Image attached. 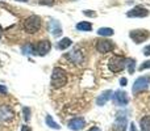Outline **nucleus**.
<instances>
[{
	"instance_id": "obj_10",
	"label": "nucleus",
	"mask_w": 150,
	"mask_h": 131,
	"mask_svg": "<svg viewBox=\"0 0 150 131\" xmlns=\"http://www.w3.org/2000/svg\"><path fill=\"white\" fill-rule=\"evenodd\" d=\"M67 126H69V129H70V130L79 131V130L84 129L86 121H84V118H82V117H75V118H73L71 121H69Z\"/></svg>"
},
{
	"instance_id": "obj_23",
	"label": "nucleus",
	"mask_w": 150,
	"mask_h": 131,
	"mask_svg": "<svg viewBox=\"0 0 150 131\" xmlns=\"http://www.w3.org/2000/svg\"><path fill=\"white\" fill-rule=\"evenodd\" d=\"M146 68H150V60H146V62H144L140 66V71H144V69Z\"/></svg>"
},
{
	"instance_id": "obj_18",
	"label": "nucleus",
	"mask_w": 150,
	"mask_h": 131,
	"mask_svg": "<svg viewBox=\"0 0 150 131\" xmlns=\"http://www.w3.org/2000/svg\"><path fill=\"white\" fill-rule=\"evenodd\" d=\"M141 131H150V116H145L140 121Z\"/></svg>"
},
{
	"instance_id": "obj_3",
	"label": "nucleus",
	"mask_w": 150,
	"mask_h": 131,
	"mask_svg": "<svg viewBox=\"0 0 150 131\" xmlns=\"http://www.w3.org/2000/svg\"><path fill=\"white\" fill-rule=\"evenodd\" d=\"M108 67L113 74H119V72L124 71L125 67H127V58L115 55L108 60Z\"/></svg>"
},
{
	"instance_id": "obj_13",
	"label": "nucleus",
	"mask_w": 150,
	"mask_h": 131,
	"mask_svg": "<svg viewBox=\"0 0 150 131\" xmlns=\"http://www.w3.org/2000/svg\"><path fill=\"white\" fill-rule=\"evenodd\" d=\"M112 95H113V92H112V90H104V92L98 97V100H96V104H98L99 106L105 105V104L108 102L109 100H111Z\"/></svg>"
},
{
	"instance_id": "obj_29",
	"label": "nucleus",
	"mask_w": 150,
	"mask_h": 131,
	"mask_svg": "<svg viewBox=\"0 0 150 131\" xmlns=\"http://www.w3.org/2000/svg\"><path fill=\"white\" fill-rule=\"evenodd\" d=\"M130 131H137V129H136V125H134V123L130 125Z\"/></svg>"
},
{
	"instance_id": "obj_33",
	"label": "nucleus",
	"mask_w": 150,
	"mask_h": 131,
	"mask_svg": "<svg viewBox=\"0 0 150 131\" xmlns=\"http://www.w3.org/2000/svg\"><path fill=\"white\" fill-rule=\"evenodd\" d=\"M17 1H28V0H17Z\"/></svg>"
},
{
	"instance_id": "obj_7",
	"label": "nucleus",
	"mask_w": 150,
	"mask_h": 131,
	"mask_svg": "<svg viewBox=\"0 0 150 131\" xmlns=\"http://www.w3.org/2000/svg\"><path fill=\"white\" fill-rule=\"evenodd\" d=\"M148 87H149V79L148 77H138V79L134 81V84H133V89L132 90H133L134 95H137V93L145 90Z\"/></svg>"
},
{
	"instance_id": "obj_27",
	"label": "nucleus",
	"mask_w": 150,
	"mask_h": 131,
	"mask_svg": "<svg viewBox=\"0 0 150 131\" xmlns=\"http://www.w3.org/2000/svg\"><path fill=\"white\" fill-rule=\"evenodd\" d=\"M127 83H128V80L125 79V77H122V79L120 80V84H121L122 87H125V85H127Z\"/></svg>"
},
{
	"instance_id": "obj_17",
	"label": "nucleus",
	"mask_w": 150,
	"mask_h": 131,
	"mask_svg": "<svg viewBox=\"0 0 150 131\" xmlns=\"http://www.w3.org/2000/svg\"><path fill=\"white\" fill-rule=\"evenodd\" d=\"M71 43H73V41H71L70 38H62L59 42H57V49L58 50H66L71 46Z\"/></svg>"
},
{
	"instance_id": "obj_20",
	"label": "nucleus",
	"mask_w": 150,
	"mask_h": 131,
	"mask_svg": "<svg viewBox=\"0 0 150 131\" xmlns=\"http://www.w3.org/2000/svg\"><path fill=\"white\" fill-rule=\"evenodd\" d=\"M113 29L112 28H100L98 30L99 36H103V37H109V36H113Z\"/></svg>"
},
{
	"instance_id": "obj_31",
	"label": "nucleus",
	"mask_w": 150,
	"mask_h": 131,
	"mask_svg": "<svg viewBox=\"0 0 150 131\" xmlns=\"http://www.w3.org/2000/svg\"><path fill=\"white\" fill-rule=\"evenodd\" d=\"M23 131H30V129H29V127H26V126H24L23 127Z\"/></svg>"
},
{
	"instance_id": "obj_15",
	"label": "nucleus",
	"mask_w": 150,
	"mask_h": 131,
	"mask_svg": "<svg viewBox=\"0 0 150 131\" xmlns=\"http://www.w3.org/2000/svg\"><path fill=\"white\" fill-rule=\"evenodd\" d=\"M50 29H52L53 36H55V37H58V36L62 34V28H61L59 24H58L57 21H54V20L50 21Z\"/></svg>"
},
{
	"instance_id": "obj_12",
	"label": "nucleus",
	"mask_w": 150,
	"mask_h": 131,
	"mask_svg": "<svg viewBox=\"0 0 150 131\" xmlns=\"http://www.w3.org/2000/svg\"><path fill=\"white\" fill-rule=\"evenodd\" d=\"M127 125H128V122H127V118L125 117H117L116 118V121L113 122V131H125L127 130Z\"/></svg>"
},
{
	"instance_id": "obj_11",
	"label": "nucleus",
	"mask_w": 150,
	"mask_h": 131,
	"mask_svg": "<svg viewBox=\"0 0 150 131\" xmlns=\"http://www.w3.org/2000/svg\"><path fill=\"white\" fill-rule=\"evenodd\" d=\"M113 101L116 102V105L125 106L128 102H129V97H128L127 92H124V90H117V92L113 95Z\"/></svg>"
},
{
	"instance_id": "obj_28",
	"label": "nucleus",
	"mask_w": 150,
	"mask_h": 131,
	"mask_svg": "<svg viewBox=\"0 0 150 131\" xmlns=\"http://www.w3.org/2000/svg\"><path fill=\"white\" fill-rule=\"evenodd\" d=\"M0 93H4V95L7 93V88L4 85H0Z\"/></svg>"
},
{
	"instance_id": "obj_22",
	"label": "nucleus",
	"mask_w": 150,
	"mask_h": 131,
	"mask_svg": "<svg viewBox=\"0 0 150 131\" xmlns=\"http://www.w3.org/2000/svg\"><path fill=\"white\" fill-rule=\"evenodd\" d=\"M23 111H24V118H25V121L29 122V119H30V109H29V108H24Z\"/></svg>"
},
{
	"instance_id": "obj_24",
	"label": "nucleus",
	"mask_w": 150,
	"mask_h": 131,
	"mask_svg": "<svg viewBox=\"0 0 150 131\" xmlns=\"http://www.w3.org/2000/svg\"><path fill=\"white\" fill-rule=\"evenodd\" d=\"M40 3L44 5H53L54 4V0H40Z\"/></svg>"
},
{
	"instance_id": "obj_14",
	"label": "nucleus",
	"mask_w": 150,
	"mask_h": 131,
	"mask_svg": "<svg viewBox=\"0 0 150 131\" xmlns=\"http://www.w3.org/2000/svg\"><path fill=\"white\" fill-rule=\"evenodd\" d=\"M67 58H69V59H70L73 63H76V64L82 63V60H83V55H82V53H80L79 49H74L73 51H71L70 54L67 55Z\"/></svg>"
},
{
	"instance_id": "obj_16",
	"label": "nucleus",
	"mask_w": 150,
	"mask_h": 131,
	"mask_svg": "<svg viewBox=\"0 0 150 131\" xmlns=\"http://www.w3.org/2000/svg\"><path fill=\"white\" fill-rule=\"evenodd\" d=\"M75 28L79 32H90L92 30V24L88 22V21H82V22H78Z\"/></svg>"
},
{
	"instance_id": "obj_32",
	"label": "nucleus",
	"mask_w": 150,
	"mask_h": 131,
	"mask_svg": "<svg viewBox=\"0 0 150 131\" xmlns=\"http://www.w3.org/2000/svg\"><path fill=\"white\" fill-rule=\"evenodd\" d=\"M1 34H3V29H1V26H0V37H1Z\"/></svg>"
},
{
	"instance_id": "obj_2",
	"label": "nucleus",
	"mask_w": 150,
	"mask_h": 131,
	"mask_svg": "<svg viewBox=\"0 0 150 131\" xmlns=\"http://www.w3.org/2000/svg\"><path fill=\"white\" fill-rule=\"evenodd\" d=\"M40 28H41V17L37 15L29 16V17H26V20L24 21V30L29 34L36 33Z\"/></svg>"
},
{
	"instance_id": "obj_26",
	"label": "nucleus",
	"mask_w": 150,
	"mask_h": 131,
	"mask_svg": "<svg viewBox=\"0 0 150 131\" xmlns=\"http://www.w3.org/2000/svg\"><path fill=\"white\" fill-rule=\"evenodd\" d=\"M144 54H145L146 57H149V55H150V45H148V46L144 49Z\"/></svg>"
},
{
	"instance_id": "obj_25",
	"label": "nucleus",
	"mask_w": 150,
	"mask_h": 131,
	"mask_svg": "<svg viewBox=\"0 0 150 131\" xmlns=\"http://www.w3.org/2000/svg\"><path fill=\"white\" fill-rule=\"evenodd\" d=\"M83 13H84L86 16H91V17H95V16H96V13L92 12V11H84Z\"/></svg>"
},
{
	"instance_id": "obj_21",
	"label": "nucleus",
	"mask_w": 150,
	"mask_h": 131,
	"mask_svg": "<svg viewBox=\"0 0 150 131\" xmlns=\"http://www.w3.org/2000/svg\"><path fill=\"white\" fill-rule=\"evenodd\" d=\"M127 64H128V69H129V72L130 74H133L134 72V69H136V60L134 59H127Z\"/></svg>"
},
{
	"instance_id": "obj_6",
	"label": "nucleus",
	"mask_w": 150,
	"mask_h": 131,
	"mask_svg": "<svg viewBox=\"0 0 150 131\" xmlns=\"http://www.w3.org/2000/svg\"><path fill=\"white\" fill-rule=\"evenodd\" d=\"M96 50L101 54H107L113 50V43L109 39H99L96 41Z\"/></svg>"
},
{
	"instance_id": "obj_5",
	"label": "nucleus",
	"mask_w": 150,
	"mask_h": 131,
	"mask_svg": "<svg viewBox=\"0 0 150 131\" xmlns=\"http://www.w3.org/2000/svg\"><path fill=\"white\" fill-rule=\"evenodd\" d=\"M150 33L145 29H136V30H132L129 33V37L132 38V41L134 43H141V42H145L146 39L149 38Z\"/></svg>"
},
{
	"instance_id": "obj_4",
	"label": "nucleus",
	"mask_w": 150,
	"mask_h": 131,
	"mask_svg": "<svg viewBox=\"0 0 150 131\" xmlns=\"http://www.w3.org/2000/svg\"><path fill=\"white\" fill-rule=\"evenodd\" d=\"M30 46H32V54L40 55V57H44V55H46L47 53L50 51L52 45H50V42L47 41V39H45V41H40L38 43L30 45Z\"/></svg>"
},
{
	"instance_id": "obj_30",
	"label": "nucleus",
	"mask_w": 150,
	"mask_h": 131,
	"mask_svg": "<svg viewBox=\"0 0 150 131\" xmlns=\"http://www.w3.org/2000/svg\"><path fill=\"white\" fill-rule=\"evenodd\" d=\"M88 131H101V130L99 129V127H92V129H90Z\"/></svg>"
},
{
	"instance_id": "obj_19",
	"label": "nucleus",
	"mask_w": 150,
	"mask_h": 131,
	"mask_svg": "<svg viewBox=\"0 0 150 131\" xmlns=\"http://www.w3.org/2000/svg\"><path fill=\"white\" fill-rule=\"evenodd\" d=\"M45 122H46L47 126L52 127V129H54V130H59L61 129V126L54 121V119H53V117L50 116V114H47V116H46V118H45Z\"/></svg>"
},
{
	"instance_id": "obj_8",
	"label": "nucleus",
	"mask_w": 150,
	"mask_h": 131,
	"mask_svg": "<svg viewBox=\"0 0 150 131\" xmlns=\"http://www.w3.org/2000/svg\"><path fill=\"white\" fill-rule=\"evenodd\" d=\"M15 113L13 110L7 105L0 106V122H9L11 119H13Z\"/></svg>"
},
{
	"instance_id": "obj_9",
	"label": "nucleus",
	"mask_w": 150,
	"mask_h": 131,
	"mask_svg": "<svg viewBox=\"0 0 150 131\" xmlns=\"http://www.w3.org/2000/svg\"><path fill=\"white\" fill-rule=\"evenodd\" d=\"M148 15H149V11L145 7H142V5H136L134 8H132L127 13L128 17H146Z\"/></svg>"
},
{
	"instance_id": "obj_1",
	"label": "nucleus",
	"mask_w": 150,
	"mask_h": 131,
	"mask_svg": "<svg viewBox=\"0 0 150 131\" xmlns=\"http://www.w3.org/2000/svg\"><path fill=\"white\" fill-rule=\"evenodd\" d=\"M67 84V72L61 67H55L52 72V85L54 88H62Z\"/></svg>"
}]
</instances>
